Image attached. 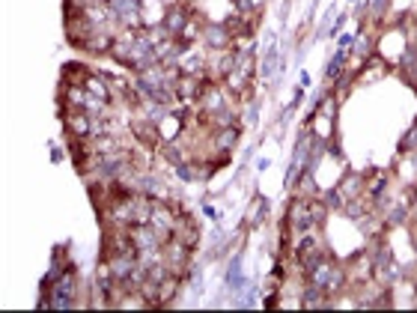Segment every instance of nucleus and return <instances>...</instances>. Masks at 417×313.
<instances>
[{
	"mask_svg": "<svg viewBox=\"0 0 417 313\" xmlns=\"http://www.w3.org/2000/svg\"><path fill=\"white\" fill-rule=\"evenodd\" d=\"M143 0H107V12L116 24L129 27V30H140L143 27Z\"/></svg>",
	"mask_w": 417,
	"mask_h": 313,
	"instance_id": "1",
	"label": "nucleus"
},
{
	"mask_svg": "<svg viewBox=\"0 0 417 313\" xmlns=\"http://www.w3.org/2000/svg\"><path fill=\"white\" fill-rule=\"evenodd\" d=\"M93 122L96 114L78 111V107H63V125H66V134H72V138H93Z\"/></svg>",
	"mask_w": 417,
	"mask_h": 313,
	"instance_id": "2",
	"label": "nucleus"
},
{
	"mask_svg": "<svg viewBox=\"0 0 417 313\" xmlns=\"http://www.w3.org/2000/svg\"><path fill=\"white\" fill-rule=\"evenodd\" d=\"M286 224H289L292 230H298V233H307L310 227H316V221H313V215H310V203L301 200V197H295V200L289 203V218H286Z\"/></svg>",
	"mask_w": 417,
	"mask_h": 313,
	"instance_id": "3",
	"label": "nucleus"
},
{
	"mask_svg": "<svg viewBox=\"0 0 417 313\" xmlns=\"http://www.w3.org/2000/svg\"><path fill=\"white\" fill-rule=\"evenodd\" d=\"M173 236L182 241V245L191 248V250L200 245V227H197V221L191 218V215H185V212H179L176 227H173Z\"/></svg>",
	"mask_w": 417,
	"mask_h": 313,
	"instance_id": "4",
	"label": "nucleus"
},
{
	"mask_svg": "<svg viewBox=\"0 0 417 313\" xmlns=\"http://www.w3.org/2000/svg\"><path fill=\"white\" fill-rule=\"evenodd\" d=\"M188 21H191V12H188L185 6H170L167 15H164V21H161V27H164L170 36H182Z\"/></svg>",
	"mask_w": 417,
	"mask_h": 313,
	"instance_id": "5",
	"label": "nucleus"
},
{
	"mask_svg": "<svg viewBox=\"0 0 417 313\" xmlns=\"http://www.w3.org/2000/svg\"><path fill=\"white\" fill-rule=\"evenodd\" d=\"M203 39H206V48L224 51V48H230V42H233V33H230V27H226V24H206V30H203Z\"/></svg>",
	"mask_w": 417,
	"mask_h": 313,
	"instance_id": "6",
	"label": "nucleus"
},
{
	"mask_svg": "<svg viewBox=\"0 0 417 313\" xmlns=\"http://www.w3.org/2000/svg\"><path fill=\"white\" fill-rule=\"evenodd\" d=\"M203 89H206V84L200 80V75H182L173 84V93H176V98L179 102H188V98H197V96H203Z\"/></svg>",
	"mask_w": 417,
	"mask_h": 313,
	"instance_id": "7",
	"label": "nucleus"
},
{
	"mask_svg": "<svg viewBox=\"0 0 417 313\" xmlns=\"http://www.w3.org/2000/svg\"><path fill=\"white\" fill-rule=\"evenodd\" d=\"M96 69H89L87 63H78V60H69V63H63V80L60 84H75V87H84L87 84V78L93 75Z\"/></svg>",
	"mask_w": 417,
	"mask_h": 313,
	"instance_id": "8",
	"label": "nucleus"
},
{
	"mask_svg": "<svg viewBox=\"0 0 417 313\" xmlns=\"http://www.w3.org/2000/svg\"><path fill=\"white\" fill-rule=\"evenodd\" d=\"M179 286H182V274H173V272H170L164 281H158V307L173 304V299L179 295Z\"/></svg>",
	"mask_w": 417,
	"mask_h": 313,
	"instance_id": "9",
	"label": "nucleus"
},
{
	"mask_svg": "<svg viewBox=\"0 0 417 313\" xmlns=\"http://www.w3.org/2000/svg\"><path fill=\"white\" fill-rule=\"evenodd\" d=\"M235 140H239V125H224V129H217V134H215V147L221 152L233 149Z\"/></svg>",
	"mask_w": 417,
	"mask_h": 313,
	"instance_id": "10",
	"label": "nucleus"
},
{
	"mask_svg": "<svg viewBox=\"0 0 417 313\" xmlns=\"http://www.w3.org/2000/svg\"><path fill=\"white\" fill-rule=\"evenodd\" d=\"M244 283H248V281L242 277V259L233 257V259H230V272H226V286H230L233 292H242Z\"/></svg>",
	"mask_w": 417,
	"mask_h": 313,
	"instance_id": "11",
	"label": "nucleus"
},
{
	"mask_svg": "<svg viewBox=\"0 0 417 313\" xmlns=\"http://www.w3.org/2000/svg\"><path fill=\"white\" fill-rule=\"evenodd\" d=\"M361 188H364V176H358V173H352V179H346V182L340 185V194H343V200H358V194H361Z\"/></svg>",
	"mask_w": 417,
	"mask_h": 313,
	"instance_id": "12",
	"label": "nucleus"
},
{
	"mask_svg": "<svg viewBox=\"0 0 417 313\" xmlns=\"http://www.w3.org/2000/svg\"><path fill=\"white\" fill-rule=\"evenodd\" d=\"M266 212H268V203L259 197V200H257V209H253V206H250V218H248V221L253 224V227H257V224L266 221Z\"/></svg>",
	"mask_w": 417,
	"mask_h": 313,
	"instance_id": "13",
	"label": "nucleus"
},
{
	"mask_svg": "<svg viewBox=\"0 0 417 313\" xmlns=\"http://www.w3.org/2000/svg\"><path fill=\"white\" fill-rule=\"evenodd\" d=\"M400 149H403V152H411V149H417V122L411 125L409 131H405V138H403V143H400Z\"/></svg>",
	"mask_w": 417,
	"mask_h": 313,
	"instance_id": "14",
	"label": "nucleus"
},
{
	"mask_svg": "<svg viewBox=\"0 0 417 313\" xmlns=\"http://www.w3.org/2000/svg\"><path fill=\"white\" fill-rule=\"evenodd\" d=\"M176 176H179V179H185V182H191V179H194L197 173L191 170V164H182V161H179V164H176Z\"/></svg>",
	"mask_w": 417,
	"mask_h": 313,
	"instance_id": "15",
	"label": "nucleus"
},
{
	"mask_svg": "<svg viewBox=\"0 0 417 313\" xmlns=\"http://www.w3.org/2000/svg\"><path fill=\"white\" fill-rule=\"evenodd\" d=\"M253 6H257L253 0H235V12H250Z\"/></svg>",
	"mask_w": 417,
	"mask_h": 313,
	"instance_id": "16",
	"label": "nucleus"
},
{
	"mask_svg": "<svg viewBox=\"0 0 417 313\" xmlns=\"http://www.w3.org/2000/svg\"><path fill=\"white\" fill-rule=\"evenodd\" d=\"M352 45H355V39H352V36H343V39H340V48H343V51H352Z\"/></svg>",
	"mask_w": 417,
	"mask_h": 313,
	"instance_id": "17",
	"label": "nucleus"
},
{
	"mask_svg": "<svg viewBox=\"0 0 417 313\" xmlns=\"http://www.w3.org/2000/svg\"><path fill=\"white\" fill-rule=\"evenodd\" d=\"M206 215H208V218H212V221H221V212H217L215 206H206Z\"/></svg>",
	"mask_w": 417,
	"mask_h": 313,
	"instance_id": "18",
	"label": "nucleus"
},
{
	"mask_svg": "<svg viewBox=\"0 0 417 313\" xmlns=\"http://www.w3.org/2000/svg\"><path fill=\"white\" fill-rule=\"evenodd\" d=\"M277 301H280V299H277V292H271V295H268V299H266V307H275V304H277Z\"/></svg>",
	"mask_w": 417,
	"mask_h": 313,
	"instance_id": "19",
	"label": "nucleus"
}]
</instances>
